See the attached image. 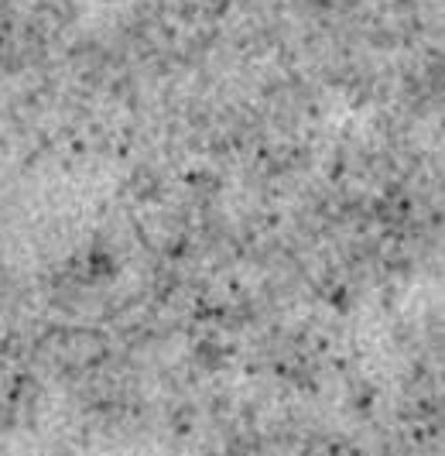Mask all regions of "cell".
<instances>
[]
</instances>
